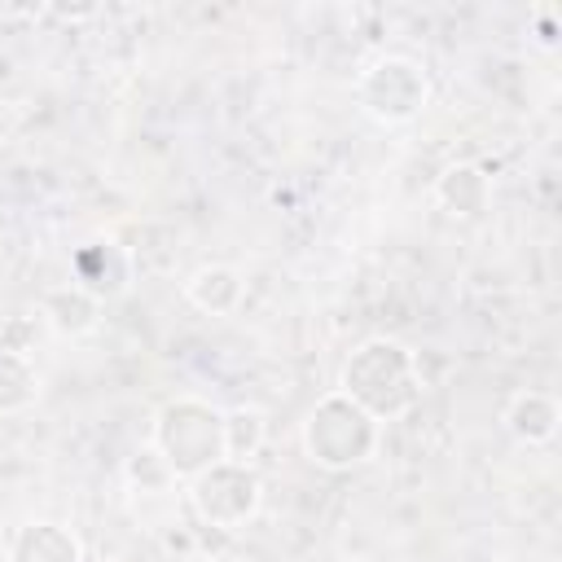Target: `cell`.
Returning <instances> with one entry per match:
<instances>
[{"label": "cell", "instance_id": "cell-1", "mask_svg": "<svg viewBox=\"0 0 562 562\" xmlns=\"http://www.w3.org/2000/svg\"><path fill=\"white\" fill-rule=\"evenodd\" d=\"M338 391L356 400L369 417L395 422L422 400V360L400 338L373 334L360 347H351V356L342 360Z\"/></svg>", "mask_w": 562, "mask_h": 562}, {"label": "cell", "instance_id": "cell-2", "mask_svg": "<svg viewBox=\"0 0 562 562\" xmlns=\"http://www.w3.org/2000/svg\"><path fill=\"white\" fill-rule=\"evenodd\" d=\"M149 443L162 452L171 474L189 483L193 474L224 461V408L198 395H176L154 413Z\"/></svg>", "mask_w": 562, "mask_h": 562}, {"label": "cell", "instance_id": "cell-3", "mask_svg": "<svg viewBox=\"0 0 562 562\" xmlns=\"http://www.w3.org/2000/svg\"><path fill=\"white\" fill-rule=\"evenodd\" d=\"M382 448V422L369 417L342 391H329L312 404L303 422V452L321 470H356Z\"/></svg>", "mask_w": 562, "mask_h": 562}, {"label": "cell", "instance_id": "cell-4", "mask_svg": "<svg viewBox=\"0 0 562 562\" xmlns=\"http://www.w3.org/2000/svg\"><path fill=\"white\" fill-rule=\"evenodd\" d=\"M356 101L369 119H378L386 127L413 123L430 101V79L422 70V61H413L404 53H382L360 70Z\"/></svg>", "mask_w": 562, "mask_h": 562}, {"label": "cell", "instance_id": "cell-5", "mask_svg": "<svg viewBox=\"0 0 562 562\" xmlns=\"http://www.w3.org/2000/svg\"><path fill=\"white\" fill-rule=\"evenodd\" d=\"M184 487H189V509L198 514V522L220 527V531L246 527L263 505V479L255 474V465H241V461H215L211 470L193 474Z\"/></svg>", "mask_w": 562, "mask_h": 562}, {"label": "cell", "instance_id": "cell-6", "mask_svg": "<svg viewBox=\"0 0 562 562\" xmlns=\"http://www.w3.org/2000/svg\"><path fill=\"white\" fill-rule=\"evenodd\" d=\"M70 272H75L70 281H79L88 294H97L105 303V299L127 294V285L136 277V255L110 237H97L70 255Z\"/></svg>", "mask_w": 562, "mask_h": 562}, {"label": "cell", "instance_id": "cell-7", "mask_svg": "<svg viewBox=\"0 0 562 562\" xmlns=\"http://www.w3.org/2000/svg\"><path fill=\"white\" fill-rule=\"evenodd\" d=\"M35 312L44 316V325H48L53 334H61V338H83V334H92L97 321H101V299L88 294L79 281H57V285H48V290L40 294V307H35Z\"/></svg>", "mask_w": 562, "mask_h": 562}, {"label": "cell", "instance_id": "cell-8", "mask_svg": "<svg viewBox=\"0 0 562 562\" xmlns=\"http://www.w3.org/2000/svg\"><path fill=\"white\" fill-rule=\"evenodd\" d=\"M4 562H83V544L61 522H22L4 544Z\"/></svg>", "mask_w": 562, "mask_h": 562}, {"label": "cell", "instance_id": "cell-9", "mask_svg": "<svg viewBox=\"0 0 562 562\" xmlns=\"http://www.w3.org/2000/svg\"><path fill=\"white\" fill-rule=\"evenodd\" d=\"M435 202L452 220H479L492 206V176L479 162H448L435 176Z\"/></svg>", "mask_w": 562, "mask_h": 562}, {"label": "cell", "instance_id": "cell-10", "mask_svg": "<svg viewBox=\"0 0 562 562\" xmlns=\"http://www.w3.org/2000/svg\"><path fill=\"white\" fill-rule=\"evenodd\" d=\"M501 422H505V430H509L518 443H527V448H544V443H553V435H558L562 408H558V400H553L549 391L527 386V391H514V395H509Z\"/></svg>", "mask_w": 562, "mask_h": 562}, {"label": "cell", "instance_id": "cell-11", "mask_svg": "<svg viewBox=\"0 0 562 562\" xmlns=\"http://www.w3.org/2000/svg\"><path fill=\"white\" fill-rule=\"evenodd\" d=\"M184 299L202 312V316H233L246 303V281L237 268L228 263H202L189 272L184 281Z\"/></svg>", "mask_w": 562, "mask_h": 562}, {"label": "cell", "instance_id": "cell-12", "mask_svg": "<svg viewBox=\"0 0 562 562\" xmlns=\"http://www.w3.org/2000/svg\"><path fill=\"white\" fill-rule=\"evenodd\" d=\"M268 443V413L255 404L224 408V461L250 465Z\"/></svg>", "mask_w": 562, "mask_h": 562}, {"label": "cell", "instance_id": "cell-13", "mask_svg": "<svg viewBox=\"0 0 562 562\" xmlns=\"http://www.w3.org/2000/svg\"><path fill=\"white\" fill-rule=\"evenodd\" d=\"M40 400V369L31 356L0 351V417H18Z\"/></svg>", "mask_w": 562, "mask_h": 562}, {"label": "cell", "instance_id": "cell-14", "mask_svg": "<svg viewBox=\"0 0 562 562\" xmlns=\"http://www.w3.org/2000/svg\"><path fill=\"white\" fill-rule=\"evenodd\" d=\"M123 479H127L136 492H145V496H162V492H171V487L180 483L154 443H140V448L123 461Z\"/></svg>", "mask_w": 562, "mask_h": 562}, {"label": "cell", "instance_id": "cell-15", "mask_svg": "<svg viewBox=\"0 0 562 562\" xmlns=\"http://www.w3.org/2000/svg\"><path fill=\"white\" fill-rule=\"evenodd\" d=\"M44 338V316L40 312H13L0 321V351H13V356H31Z\"/></svg>", "mask_w": 562, "mask_h": 562}, {"label": "cell", "instance_id": "cell-16", "mask_svg": "<svg viewBox=\"0 0 562 562\" xmlns=\"http://www.w3.org/2000/svg\"><path fill=\"white\" fill-rule=\"evenodd\" d=\"M553 40H558V35H553V18L544 13V18H540V44H553Z\"/></svg>", "mask_w": 562, "mask_h": 562}, {"label": "cell", "instance_id": "cell-17", "mask_svg": "<svg viewBox=\"0 0 562 562\" xmlns=\"http://www.w3.org/2000/svg\"><path fill=\"white\" fill-rule=\"evenodd\" d=\"M198 562H246V558H237V553H206V558H198Z\"/></svg>", "mask_w": 562, "mask_h": 562}, {"label": "cell", "instance_id": "cell-18", "mask_svg": "<svg viewBox=\"0 0 562 562\" xmlns=\"http://www.w3.org/2000/svg\"><path fill=\"white\" fill-rule=\"evenodd\" d=\"M479 562H505V558H479Z\"/></svg>", "mask_w": 562, "mask_h": 562}]
</instances>
